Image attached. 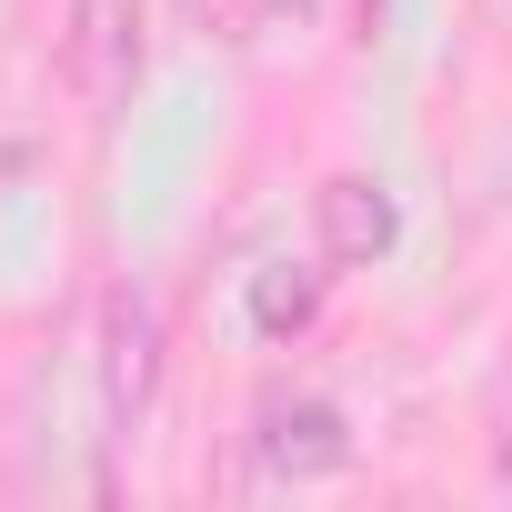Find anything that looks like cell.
I'll use <instances>...</instances> for the list:
<instances>
[{"mask_svg": "<svg viewBox=\"0 0 512 512\" xmlns=\"http://www.w3.org/2000/svg\"><path fill=\"white\" fill-rule=\"evenodd\" d=\"M322 282L332 272H312V262H262L251 272V332L262 342H302L322 322Z\"/></svg>", "mask_w": 512, "mask_h": 512, "instance_id": "cell-5", "label": "cell"}, {"mask_svg": "<svg viewBox=\"0 0 512 512\" xmlns=\"http://www.w3.org/2000/svg\"><path fill=\"white\" fill-rule=\"evenodd\" d=\"M151 402H161V302L141 282H111L101 292V412L131 442L151 422Z\"/></svg>", "mask_w": 512, "mask_h": 512, "instance_id": "cell-2", "label": "cell"}, {"mask_svg": "<svg viewBox=\"0 0 512 512\" xmlns=\"http://www.w3.org/2000/svg\"><path fill=\"white\" fill-rule=\"evenodd\" d=\"M151 71V21L141 0H71V31H61V81L91 121H121L131 91Z\"/></svg>", "mask_w": 512, "mask_h": 512, "instance_id": "cell-1", "label": "cell"}, {"mask_svg": "<svg viewBox=\"0 0 512 512\" xmlns=\"http://www.w3.org/2000/svg\"><path fill=\"white\" fill-rule=\"evenodd\" d=\"M372 31H382V0H362V41H372Z\"/></svg>", "mask_w": 512, "mask_h": 512, "instance_id": "cell-7", "label": "cell"}, {"mask_svg": "<svg viewBox=\"0 0 512 512\" xmlns=\"http://www.w3.org/2000/svg\"><path fill=\"white\" fill-rule=\"evenodd\" d=\"M251 462H262V482H332V472L352 462L342 402H322V392H272L262 412H251Z\"/></svg>", "mask_w": 512, "mask_h": 512, "instance_id": "cell-3", "label": "cell"}, {"mask_svg": "<svg viewBox=\"0 0 512 512\" xmlns=\"http://www.w3.org/2000/svg\"><path fill=\"white\" fill-rule=\"evenodd\" d=\"M312 241H322V262H342V272H372L382 251L402 241V201H392L372 171H332V181L312 191Z\"/></svg>", "mask_w": 512, "mask_h": 512, "instance_id": "cell-4", "label": "cell"}, {"mask_svg": "<svg viewBox=\"0 0 512 512\" xmlns=\"http://www.w3.org/2000/svg\"><path fill=\"white\" fill-rule=\"evenodd\" d=\"M0 171H21V151H11V141H0Z\"/></svg>", "mask_w": 512, "mask_h": 512, "instance_id": "cell-8", "label": "cell"}, {"mask_svg": "<svg viewBox=\"0 0 512 512\" xmlns=\"http://www.w3.org/2000/svg\"><path fill=\"white\" fill-rule=\"evenodd\" d=\"M502 482H512V452H502Z\"/></svg>", "mask_w": 512, "mask_h": 512, "instance_id": "cell-9", "label": "cell"}, {"mask_svg": "<svg viewBox=\"0 0 512 512\" xmlns=\"http://www.w3.org/2000/svg\"><path fill=\"white\" fill-rule=\"evenodd\" d=\"M201 11H211V31H221V41H251V31H262V11H272V0H201Z\"/></svg>", "mask_w": 512, "mask_h": 512, "instance_id": "cell-6", "label": "cell"}]
</instances>
